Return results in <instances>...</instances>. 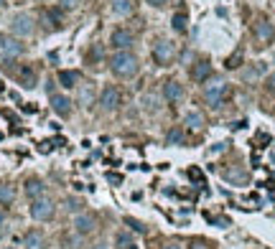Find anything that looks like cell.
Segmentation results:
<instances>
[{
	"instance_id": "29",
	"label": "cell",
	"mask_w": 275,
	"mask_h": 249,
	"mask_svg": "<svg viewBox=\"0 0 275 249\" xmlns=\"http://www.w3.org/2000/svg\"><path fill=\"white\" fill-rule=\"evenodd\" d=\"M191 249H211V247H209L206 242H194V244H191Z\"/></svg>"
},
{
	"instance_id": "19",
	"label": "cell",
	"mask_w": 275,
	"mask_h": 249,
	"mask_svg": "<svg viewBox=\"0 0 275 249\" xmlns=\"http://www.w3.org/2000/svg\"><path fill=\"white\" fill-rule=\"evenodd\" d=\"M77 82H79V74L77 72H59V84L61 86H67V89H74L77 86Z\"/></svg>"
},
{
	"instance_id": "16",
	"label": "cell",
	"mask_w": 275,
	"mask_h": 249,
	"mask_svg": "<svg viewBox=\"0 0 275 249\" xmlns=\"http://www.w3.org/2000/svg\"><path fill=\"white\" fill-rule=\"evenodd\" d=\"M255 36H258L260 41H273V38H275V26L268 23V20H263V23L255 26Z\"/></svg>"
},
{
	"instance_id": "31",
	"label": "cell",
	"mask_w": 275,
	"mask_h": 249,
	"mask_svg": "<svg viewBox=\"0 0 275 249\" xmlns=\"http://www.w3.org/2000/svg\"><path fill=\"white\" fill-rule=\"evenodd\" d=\"M38 150H41V153H49V150H51V143H41Z\"/></svg>"
},
{
	"instance_id": "7",
	"label": "cell",
	"mask_w": 275,
	"mask_h": 249,
	"mask_svg": "<svg viewBox=\"0 0 275 249\" xmlns=\"http://www.w3.org/2000/svg\"><path fill=\"white\" fill-rule=\"evenodd\" d=\"M110 43H112L117 51H130V46L135 43V38H133V33H130L128 28H115L112 36H110Z\"/></svg>"
},
{
	"instance_id": "21",
	"label": "cell",
	"mask_w": 275,
	"mask_h": 249,
	"mask_svg": "<svg viewBox=\"0 0 275 249\" xmlns=\"http://www.w3.org/2000/svg\"><path fill=\"white\" fill-rule=\"evenodd\" d=\"M171 28H174L176 33H186V28H188V18H186V13H174V18H171Z\"/></svg>"
},
{
	"instance_id": "17",
	"label": "cell",
	"mask_w": 275,
	"mask_h": 249,
	"mask_svg": "<svg viewBox=\"0 0 275 249\" xmlns=\"http://www.w3.org/2000/svg\"><path fill=\"white\" fill-rule=\"evenodd\" d=\"M18 79H20V84H23L26 89L36 86V72L31 69V66H20V69H18Z\"/></svg>"
},
{
	"instance_id": "8",
	"label": "cell",
	"mask_w": 275,
	"mask_h": 249,
	"mask_svg": "<svg viewBox=\"0 0 275 249\" xmlns=\"http://www.w3.org/2000/svg\"><path fill=\"white\" fill-rule=\"evenodd\" d=\"M99 104H102L104 112H115L120 107V92L115 86H104L102 94H99Z\"/></svg>"
},
{
	"instance_id": "25",
	"label": "cell",
	"mask_w": 275,
	"mask_h": 249,
	"mask_svg": "<svg viewBox=\"0 0 275 249\" xmlns=\"http://www.w3.org/2000/svg\"><path fill=\"white\" fill-rule=\"evenodd\" d=\"M125 224H128V226H130L133 232H138V234H145V232H148V229H145V226H143L140 221H135V219H130V216L125 219Z\"/></svg>"
},
{
	"instance_id": "5",
	"label": "cell",
	"mask_w": 275,
	"mask_h": 249,
	"mask_svg": "<svg viewBox=\"0 0 275 249\" xmlns=\"http://www.w3.org/2000/svg\"><path fill=\"white\" fill-rule=\"evenodd\" d=\"M176 56V49H174V43H168V41H158L156 46H153V61L158 66H168L174 61Z\"/></svg>"
},
{
	"instance_id": "9",
	"label": "cell",
	"mask_w": 275,
	"mask_h": 249,
	"mask_svg": "<svg viewBox=\"0 0 275 249\" xmlns=\"http://www.w3.org/2000/svg\"><path fill=\"white\" fill-rule=\"evenodd\" d=\"M51 109L59 117H69L72 115V99L67 94H51Z\"/></svg>"
},
{
	"instance_id": "15",
	"label": "cell",
	"mask_w": 275,
	"mask_h": 249,
	"mask_svg": "<svg viewBox=\"0 0 275 249\" xmlns=\"http://www.w3.org/2000/svg\"><path fill=\"white\" fill-rule=\"evenodd\" d=\"M191 77H194V82L196 84H201V82H206L209 77H211V64L209 61H199L194 69H191Z\"/></svg>"
},
{
	"instance_id": "28",
	"label": "cell",
	"mask_w": 275,
	"mask_h": 249,
	"mask_svg": "<svg viewBox=\"0 0 275 249\" xmlns=\"http://www.w3.org/2000/svg\"><path fill=\"white\" fill-rule=\"evenodd\" d=\"M67 209H69V211H77V209H79V201L69 198V201H67Z\"/></svg>"
},
{
	"instance_id": "26",
	"label": "cell",
	"mask_w": 275,
	"mask_h": 249,
	"mask_svg": "<svg viewBox=\"0 0 275 249\" xmlns=\"http://www.w3.org/2000/svg\"><path fill=\"white\" fill-rule=\"evenodd\" d=\"M265 86H268V92H270V94H275V72L265 79Z\"/></svg>"
},
{
	"instance_id": "18",
	"label": "cell",
	"mask_w": 275,
	"mask_h": 249,
	"mask_svg": "<svg viewBox=\"0 0 275 249\" xmlns=\"http://www.w3.org/2000/svg\"><path fill=\"white\" fill-rule=\"evenodd\" d=\"M115 247H117V249H138L135 239H133L128 232H120V234H115Z\"/></svg>"
},
{
	"instance_id": "23",
	"label": "cell",
	"mask_w": 275,
	"mask_h": 249,
	"mask_svg": "<svg viewBox=\"0 0 275 249\" xmlns=\"http://www.w3.org/2000/svg\"><path fill=\"white\" fill-rule=\"evenodd\" d=\"M224 178L229 180V183H247V175L242 170H227Z\"/></svg>"
},
{
	"instance_id": "37",
	"label": "cell",
	"mask_w": 275,
	"mask_h": 249,
	"mask_svg": "<svg viewBox=\"0 0 275 249\" xmlns=\"http://www.w3.org/2000/svg\"><path fill=\"white\" fill-rule=\"evenodd\" d=\"M92 249H107V244H97V247H92Z\"/></svg>"
},
{
	"instance_id": "30",
	"label": "cell",
	"mask_w": 275,
	"mask_h": 249,
	"mask_svg": "<svg viewBox=\"0 0 275 249\" xmlns=\"http://www.w3.org/2000/svg\"><path fill=\"white\" fill-rule=\"evenodd\" d=\"M145 3H148V5H153V8H161L166 0H145Z\"/></svg>"
},
{
	"instance_id": "13",
	"label": "cell",
	"mask_w": 275,
	"mask_h": 249,
	"mask_svg": "<svg viewBox=\"0 0 275 249\" xmlns=\"http://www.w3.org/2000/svg\"><path fill=\"white\" fill-rule=\"evenodd\" d=\"M23 247L26 249H44L46 247V239H44V234H41V232H28L26 237H23Z\"/></svg>"
},
{
	"instance_id": "34",
	"label": "cell",
	"mask_w": 275,
	"mask_h": 249,
	"mask_svg": "<svg viewBox=\"0 0 275 249\" xmlns=\"http://www.w3.org/2000/svg\"><path fill=\"white\" fill-rule=\"evenodd\" d=\"M188 175H191L194 180H201V173H199V170H191V173H188Z\"/></svg>"
},
{
	"instance_id": "4",
	"label": "cell",
	"mask_w": 275,
	"mask_h": 249,
	"mask_svg": "<svg viewBox=\"0 0 275 249\" xmlns=\"http://www.w3.org/2000/svg\"><path fill=\"white\" fill-rule=\"evenodd\" d=\"M227 92H229V86H227V82H217V84H209L206 86V92H204V97H206V102H209V107H222L224 104V99H227Z\"/></svg>"
},
{
	"instance_id": "36",
	"label": "cell",
	"mask_w": 275,
	"mask_h": 249,
	"mask_svg": "<svg viewBox=\"0 0 275 249\" xmlns=\"http://www.w3.org/2000/svg\"><path fill=\"white\" fill-rule=\"evenodd\" d=\"M3 224H5V211L0 209V226H3Z\"/></svg>"
},
{
	"instance_id": "6",
	"label": "cell",
	"mask_w": 275,
	"mask_h": 249,
	"mask_svg": "<svg viewBox=\"0 0 275 249\" xmlns=\"http://www.w3.org/2000/svg\"><path fill=\"white\" fill-rule=\"evenodd\" d=\"M10 28H13L15 36H31V33H33V15L18 13V15L10 20Z\"/></svg>"
},
{
	"instance_id": "35",
	"label": "cell",
	"mask_w": 275,
	"mask_h": 249,
	"mask_svg": "<svg viewBox=\"0 0 275 249\" xmlns=\"http://www.w3.org/2000/svg\"><path fill=\"white\" fill-rule=\"evenodd\" d=\"M61 5H64V8H72V5H74V0H61Z\"/></svg>"
},
{
	"instance_id": "1",
	"label": "cell",
	"mask_w": 275,
	"mask_h": 249,
	"mask_svg": "<svg viewBox=\"0 0 275 249\" xmlns=\"http://www.w3.org/2000/svg\"><path fill=\"white\" fill-rule=\"evenodd\" d=\"M110 69H112V74H117V77H133V74L138 72V59H135V54H130V51H117V54L112 56V61H110Z\"/></svg>"
},
{
	"instance_id": "10",
	"label": "cell",
	"mask_w": 275,
	"mask_h": 249,
	"mask_svg": "<svg viewBox=\"0 0 275 249\" xmlns=\"http://www.w3.org/2000/svg\"><path fill=\"white\" fill-rule=\"evenodd\" d=\"M94 216L92 214H79L77 219H74V232L77 234H82V237H87V234H92L94 232Z\"/></svg>"
},
{
	"instance_id": "11",
	"label": "cell",
	"mask_w": 275,
	"mask_h": 249,
	"mask_svg": "<svg viewBox=\"0 0 275 249\" xmlns=\"http://www.w3.org/2000/svg\"><path fill=\"white\" fill-rule=\"evenodd\" d=\"M163 97H166V102H171V104H176L181 97H183V86L179 84V82H166L163 84Z\"/></svg>"
},
{
	"instance_id": "39",
	"label": "cell",
	"mask_w": 275,
	"mask_h": 249,
	"mask_svg": "<svg viewBox=\"0 0 275 249\" xmlns=\"http://www.w3.org/2000/svg\"><path fill=\"white\" fill-rule=\"evenodd\" d=\"M5 249H15V247H5Z\"/></svg>"
},
{
	"instance_id": "24",
	"label": "cell",
	"mask_w": 275,
	"mask_h": 249,
	"mask_svg": "<svg viewBox=\"0 0 275 249\" xmlns=\"http://www.w3.org/2000/svg\"><path fill=\"white\" fill-rule=\"evenodd\" d=\"M168 143H171V145H181V143H183V130H181V127H174L171 132H168Z\"/></svg>"
},
{
	"instance_id": "20",
	"label": "cell",
	"mask_w": 275,
	"mask_h": 249,
	"mask_svg": "<svg viewBox=\"0 0 275 249\" xmlns=\"http://www.w3.org/2000/svg\"><path fill=\"white\" fill-rule=\"evenodd\" d=\"M112 13L115 15H130L133 13V0H112Z\"/></svg>"
},
{
	"instance_id": "14",
	"label": "cell",
	"mask_w": 275,
	"mask_h": 249,
	"mask_svg": "<svg viewBox=\"0 0 275 249\" xmlns=\"http://www.w3.org/2000/svg\"><path fill=\"white\" fill-rule=\"evenodd\" d=\"M183 125H186L188 130H201V127H204V115H201L199 109H188L186 117H183Z\"/></svg>"
},
{
	"instance_id": "33",
	"label": "cell",
	"mask_w": 275,
	"mask_h": 249,
	"mask_svg": "<svg viewBox=\"0 0 275 249\" xmlns=\"http://www.w3.org/2000/svg\"><path fill=\"white\" fill-rule=\"evenodd\" d=\"M166 249H183V244H179V242H171V244H168Z\"/></svg>"
},
{
	"instance_id": "2",
	"label": "cell",
	"mask_w": 275,
	"mask_h": 249,
	"mask_svg": "<svg viewBox=\"0 0 275 249\" xmlns=\"http://www.w3.org/2000/svg\"><path fill=\"white\" fill-rule=\"evenodd\" d=\"M28 214H31V219H36V221H49V219L54 216V201H49V198H44V196L33 198Z\"/></svg>"
},
{
	"instance_id": "22",
	"label": "cell",
	"mask_w": 275,
	"mask_h": 249,
	"mask_svg": "<svg viewBox=\"0 0 275 249\" xmlns=\"http://www.w3.org/2000/svg\"><path fill=\"white\" fill-rule=\"evenodd\" d=\"M15 201V188L10 183H0V203H13Z\"/></svg>"
},
{
	"instance_id": "32",
	"label": "cell",
	"mask_w": 275,
	"mask_h": 249,
	"mask_svg": "<svg viewBox=\"0 0 275 249\" xmlns=\"http://www.w3.org/2000/svg\"><path fill=\"white\" fill-rule=\"evenodd\" d=\"M107 180H110V183H120V175H115V173H107Z\"/></svg>"
},
{
	"instance_id": "38",
	"label": "cell",
	"mask_w": 275,
	"mask_h": 249,
	"mask_svg": "<svg viewBox=\"0 0 275 249\" xmlns=\"http://www.w3.org/2000/svg\"><path fill=\"white\" fill-rule=\"evenodd\" d=\"M8 5V0H0V8H5Z\"/></svg>"
},
{
	"instance_id": "27",
	"label": "cell",
	"mask_w": 275,
	"mask_h": 249,
	"mask_svg": "<svg viewBox=\"0 0 275 249\" xmlns=\"http://www.w3.org/2000/svg\"><path fill=\"white\" fill-rule=\"evenodd\" d=\"M227 145H229V143H224V140H222V143H214L211 153H224V150H227Z\"/></svg>"
},
{
	"instance_id": "40",
	"label": "cell",
	"mask_w": 275,
	"mask_h": 249,
	"mask_svg": "<svg viewBox=\"0 0 275 249\" xmlns=\"http://www.w3.org/2000/svg\"><path fill=\"white\" fill-rule=\"evenodd\" d=\"M0 89H3V82H0Z\"/></svg>"
},
{
	"instance_id": "3",
	"label": "cell",
	"mask_w": 275,
	"mask_h": 249,
	"mask_svg": "<svg viewBox=\"0 0 275 249\" xmlns=\"http://www.w3.org/2000/svg\"><path fill=\"white\" fill-rule=\"evenodd\" d=\"M20 54H23V43H20L18 38H13V36H3V33H0V59L10 61V59H15Z\"/></svg>"
},
{
	"instance_id": "12",
	"label": "cell",
	"mask_w": 275,
	"mask_h": 249,
	"mask_svg": "<svg viewBox=\"0 0 275 249\" xmlns=\"http://www.w3.org/2000/svg\"><path fill=\"white\" fill-rule=\"evenodd\" d=\"M44 191H46V186H44V180L41 178H28L26 180V196L33 201V198H41L44 196Z\"/></svg>"
}]
</instances>
